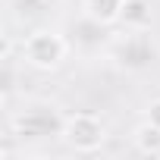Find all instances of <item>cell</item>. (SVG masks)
<instances>
[{
    "label": "cell",
    "instance_id": "obj_3",
    "mask_svg": "<svg viewBox=\"0 0 160 160\" xmlns=\"http://www.w3.org/2000/svg\"><path fill=\"white\" fill-rule=\"evenodd\" d=\"M63 122H66V116L60 113L57 104L35 101L13 119V132L22 138H47V135H60Z\"/></svg>",
    "mask_w": 160,
    "mask_h": 160
},
{
    "label": "cell",
    "instance_id": "obj_8",
    "mask_svg": "<svg viewBox=\"0 0 160 160\" xmlns=\"http://www.w3.org/2000/svg\"><path fill=\"white\" fill-rule=\"evenodd\" d=\"M13 3H16L22 13H35V10H41V7L47 3V0H13Z\"/></svg>",
    "mask_w": 160,
    "mask_h": 160
},
{
    "label": "cell",
    "instance_id": "obj_2",
    "mask_svg": "<svg viewBox=\"0 0 160 160\" xmlns=\"http://www.w3.org/2000/svg\"><path fill=\"white\" fill-rule=\"evenodd\" d=\"M60 138L75 154H94V151H101V144L107 138V126L94 113H69L66 122H63Z\"/></svg>",
    "mask_w": 160,
    "mask_h": 160
},
{
    "label": "cell",
    "instance_id": "obj_1",
    "mask_svg": "<svg viewBox=\"0 0 160 160\" xmlns=\"http://www.w3.org/2000/svg\"><path fill=\"white\" fill-rule=\"evenodd\" d=\"M66 57H69V41L53 28H38L22 41V60H25V66H32L38 72L60 69Z\"/></svg>",
    "mask_w": 160,
    "mask_h": 160
},
{
    "label": "cell",
    "instance_id": "obj_6",
    "mask_svg": "<svg viewBox=\"0 0 160 160\" xmlns=\"http://www.w3.org/2000/svg\"><path fill=\"white\" fill-rule=\"evenodd\" d=\"M119 22L129 32H148L151 28V3H148V0H126Z\"/></svg>",
    "mask_w": 160,
    "mask_h": 160
},
{
    "label": "cell",
    "instance_id": "obj_4",
    "mask_svg": "<svg viewBox=\"0 0 160 160\" xmlns=\"http://www.w3.org/2000/svg\"><path fill=\"white\" fill-rule=\"evenodd\" d=\"M154 57V44L148 38V32H129L126 38H119L113 44V60L122 69H144Z\"/></svg>",
    "mask_w": 160,
    "mask_h": 160
},
{
    "label": "cell",
    "instance_id": "obj_5",
    "mask_svg": "<svg viewBox=\"0 0 160 160\" xmlns=\"http://www.w3.org/2000/svg\"><path fill=\"white\" fill-rule=\"evenodd\" d=\"M126 0H82V13L94 25H116L122 19Z\"/></svg>",
    "mask_w": 160,
    "mask_h": 160
},
{
    "label": "cell",
    "instance_id": "obj_9",
    "mask_svg": "<svg viewBox=\"0 0 160 160\" xmlns=\"http://www.w3.org/2000/svg\"><path fill=\"white\" fill-rule=\"evenodd\" d=\"M144 116H148V119H151L154 126H160V98L148 104V110H144Z\"/></svg>",
    "mask_w": 160,
    "mask_h": 160
},
{
    "label": "cell",
    "instance_id": "obj_7",
    "mask_svg": "<svg viewBox=\"0 0 160 160\" xmlns=\"http://www.w3.org/2000/svg\"><path fill=\"white\" fill-rule=\"evenodd\" d=\"M132 141L141 154H160V126H154L151 119H144L141 126H135Z\"/></svg>",
    "mask_w": 160,
    "mask_h": 160
}]
</instances>
